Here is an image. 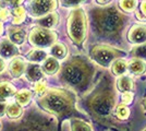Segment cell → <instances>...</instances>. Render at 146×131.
<instances>
[{
    "mask_svg": "<svg viewBox=\"0 0 146 131\" xmlns=\"http://www.w3.org/2000/svg\"><path fill=\"white\" fill-rule=\"evenodd\" d=\"M117 87L122 93L131 92V90L133 87V81H132V79L130 76L122 75L121 78H119V80L117 81Z\"/></svg>",
    "mask_w": 146,
    "mask_h": 131,
    "instance_id": "cell-19",
    "label": "cell"
},
{
    "mask_svg": "<svg viewBox=\"0 0 146 131\" xmlns=\"http://www.w3.org/2000/svg\"><path fill=\"white\" fill-rule=\"evenodd\" d=\"M128 69L132 74L140 75L146 71V63L139 58H134L128 63Z\"/></svg>",
    "mask_w": 146,
    "mask_h": 131,
    "instance_id": "cell-16",
    "label": "cell"
},
{
    "mask_svg": "<svg viewBox=\"0 0 146 131\" xmlns=\"http://www.w3.org/2000/svg\"><path fill=\"white\" fill-rule=\"evenodd\" d=\"M2 32H3V25H2V23L0 22V35L2 34Z\"/></svg>",
    "mask_w": 146,
    "mask_h": 131,
    "instance_id": "cell-38",
    "label": "cell"
},
{
    "mask_svg": "<svg viewBox=\"0 0 146 131\" xmlns=\"http://www.w3.org/2000/svg\"><path fill=\"white\" fill-rule=\"evenodd\" d=\"M3 131H57V120L54 115L33 107L24 117L8 122Z\"/></svg>",
    "mask_w": 146,
    "mask_h": 131,
    "instance_id": "cell-3",
    "label": "cell"
},
{
    "mask_svg": "<svg viewBox=\"0 0 146 131\" xmlns=\"http://www.w3.org/2000/svg\"><path fill=\"white\" fill-rule=\"evenodd\" d=\"M84 0H61V5L63 7H75L82 3Z\"/></svg>",
    "mask_w": 146,
    "mask_h": 131,
    "instance_id": "cell-31",
    "label": "cell"
},
{
    "mask_svg": "<svg viewBox=\"0 0 146 131\" xmlns=\"http://www.w3.org/2000/svg\"><path fill=\"white\" fill-rule=\"evenodd\" d=\"M9 18V12L6 9H0V20L1 21H6Z\"/></svg>",
    "mask_w": 146,
    "mask_h": 131,
    "instance_id": "cell-33",
    "label": "cell"
},
{
    "mask_svg": "<svg viewBox=\"0 0 146 131\" xmlns=\"http://www.w3.org/2000/svg\"><path fill=\"white\" fill-rule=\"evenodd\" d=\"M18 55V48L15 44H13L10 39H2L0 42V56L3 58H12Z\"/></svg>",
    "mask_w": 146,
    "mask_h": 131,
    "instance_id": "cell-12",
    "label": "cell"
},
{
    "mask_svg": "<svg viewBox=\"0 0 146 131\" xmlns=\"http://www.w3.org/2000/svg\"><path fill=\"white\" fill-rule=\"evenodd\" d=\"M71 131H93L90 124L79 118L71 119Z\"/></svg>",
    "mask_w": 146,
    "mask_h": 131,
    "instance_id": "cell-24",
    "label": "cell"
},
{
    "mask_svg": "<svg viewBox=\"0 0 146 131\" xmlns=\"http://www.w3.org/2000/svg\"><path fill=\"white\" fill-rule=\"evenodd\" d=\"M0 130H1V122H0Z\"/></svg>",
    "mask_w": 146,
    "mask_h": 131,
    "instance_id": "cell-40",
    "label": "cell"
},
{
    "mask_svg": "<svg viewBox=\"0 0 146 131\" xmlns=\"http://www.w3.org/2000/svg\"><path fill=\"white\" fill-rule=\"evenodd\" d=\"M24 73L26 75V79L31 82H37L44 78L43 70L36 63H32V65L26 66Z\"/></svg>",
    "mask_w": 146,
    "mask_h": 131,
    "instance_id": "cell-13",
    "label": "cell"
},
{
    "mask_svg": "<svg viewBox=\"0 0 146 131\" xmlns=\"http://www.w3.org/2000/svg\"><path fill=\"white\" fill-rule=\"evenodd\" d=\"M143 106H144V108L146 109V98L144 100H143Z\"/></svg>",
    "mask_w": 146,
    "mask_h": 131,
    "instance_id": "cell-39",
    "label": "cell"
},
{
    "mask_svg": "<svg viewBox=\"0 0 146 131\" xmlns=\"http://www.w3.org/2000/svg\"><path fill=\"white\" fill-rule=\"evenodd\" d=\"M8 36L9 39L15 45H22L25 42L26 33L24 30L19 29V27H8Z\"/></svg>",
    "mask_w": 146,
    "mask_h": 131,
    "instance_id": "cell-14",
    "label": "cell"
},
{
    "mask_svg": "<svg viewBox=\"0 0 146 131\" xmlns=\"http://www.w3.org/2000/svg\"><path fill=\"white\" fill-rule=\"evenodd\" d=\"M145 131H146V130H145Z\"/></svg>",
    "mask_w": 146,
    "mask_h": 131,
    "instance_id": "cell-42",
    "label": "cell"
},
{
    "mask_svg": "<svg viewBox=\"0 0 146 131\" xmlns=\"http://www.w3.org/2000/svg\"><path fill=\"white\" fill-rule=\"evenodd\" d=\"M133 100V94L131 93V92H124V93L122 94V102H123V104H130L131 102Z\"/></svg>",
    "mask_w": 146,
    "mask_h": 131,
    "instance_id": "cell-32",
    "label": "cell"
},
{
    "mask_svg": "<svg viewBox=\"0 0 146 131\" xmlns=\"http://www.w3.org/2000/svg\"><path fill=\"white\" fill-rule=\"evenodd\" d=\"M112 73L116 75H123L128 70V63L123 59H117L112 63Z\"/></svg>",
    "mask_w": 146,
    "mask_h": 131,
    "instance_id": "cell-25",
    "label": "cell"
},
{
    "mask_svg": "<svg viewBox=\"0 0 146 131\" xmlns=\"http://www.w3.org/2000/svg\"><path fill=\"white\" fill-rule=\"evenodd\" d=\"M106 1H107V0H106Z\"/></svg>",
    "mask_w": 146,
    "mask_h": 131,
    "instance_id": "cell-41",
    "label": "cell"
},
{
    "mask_svg": "<svg viewBox=\"0 0 146 131\" xmlns=\"http://www.w3.org/2000/svg\"><path fill=\"white\" fill-rule=\"evenodd\" d=\"M26 58L32 63H42L47 58V53L44 49H33L27 54Z\"/></svg>",
    "mask_w": 146,
    "mask_h": 131,
    "instance_id": "cell-21",
    "label": "cell"
},
{
    "mask_svg": "<svg viewBox=\"0 0 146 131\" xmlns=\"http://www.w3.org/2000/svg\"><path fill=\"white\" fill-rule=\"evenodd\" d=\"M8 3H10L12 7H18L23 0H6Z\"/></svg>",
    "mask_w": 146,
    "mask_h": 131,
    "instance_id": "cell-35",
    "label": "cell"
},
{
    "mask_svg": "<svg viewBox=\"0 0 146 131\" xmlns=\"http://www.w3.org/2000/svg\"><path fill=\"white\" fill-rule=\"evenodd\" d=\"M95 69L87 60L75 57L69 60L61 69L60 80L73 90L83 92L91 85Z\"/></svg>",
    "mask_w": 146,
    "mask_h": 131,
    "instance_id": "cell-2",
    "label": "cell"
},
{
    "mask_svg": "<svg viewBox=\"0 0 146 131\" xmlns=\"http://www.w3.org/2000/svg\"><path fill=\"white\" fill-rule=\"evenodd\" d=\"M59 61L57 60L55 57H47L43 63V67L42 70L46 74H55L56 72L59 70Z\"/></svg>",
    "mask_w": 146,
    "mask_h": 131,
    "instance_id": "cell-15",
    "label": "cell"
},
{
    "mask_svg": "<svg viewBox=\"0 0 146 131\" xmlns=\"http://www.w3.org/2000/svg\"><path fill=\"white\" fill-rule=\"evenodd\" d=\"M6 68V63H5V60L2 58H0V73L3 72V70Z\"/></svg>",
    "mask_w": 146,
    "mask_h": 131,
    "instance_id": "cell-37",
    "label": "cell"
},
{
    "mask_svg": "<svg viewBox=\"0 0 146 131\" xmlns=\"http://www.w3.org/2000/svg\"><path fill=\"white\" fill-rule=\"evenodd\" d=\"M6 107H7V104L6 102H5V100H0V117H2L5 115Z\"/></svg>",
    "mask_w": 146,
    "mask_h": 131,
    "instance_id": "cell-34",
    "label": "cell"
},
{
    "mask_svg": "<svg viewBox=\"0 0 146 131\" xmlns=\"http://www.w3.org/2000/svg\"><path fill=\"white\" fill-rule=\"evenodd\" d=\"M25 20V9L23 7H15L12 11L13 24H21Z\"/></svg>",
    "mask_w": 146,
    "mask_h": 131,
    "instance_id": "cell-26",
    "label": "cell"
},
{
    "mask_svg": "<svg viewBox=\"0 0 146 131\" xmlns=\"http://www.w3.org/2000/svg\"><path fill=\"white\" fill-rule=\"evenodd\" d=\"M141 11L146 17V0H143L141 3Z\"/></svg>",
    "mask_w": 146,
    "mask_h": 131,
    "instance_id": "cell-36",
    "label": "cell"
},
{
    "mask_svg": "<svg viewBox=\"0 0 146 131\" xmlns=\"http://www.w3.org/2000/svg\"><path fill=\"white\" fill-rule=\"evenodd\" d=\"M34 91H35L38 95H43V94L47 91V85H46V82L42 81V80L35 82V85H34Z\"/></svg>",
    "mask_w": 146,
    "mask_h": 131,
    "instance_id": "cell-30",
    "label": "cell"
},
{
    "mask_svg": "<svg viewBox=\"0 0 146 131\" xmlns=\"http://www.w3.org/2000/svg\"><path fill=\"white\" fill-rule=\"evenodd\" d=\"M6 114L9 118L18 119L23 115V109L19 104H9L6 107Z\"/></svg>",
    "mask_w": 146,
    "mask_h": 131,
    "instance_id": "cell-22",
    "label": "cell"
},
{
    "mask_svg": "<svg viewBox=\"0 0 146 131\" xmlns=\"http://www.w3.org/2000/svg\"><path fill=\"white\" fill-rule=\"evenodd\" d=\"M15 94V87L10 82H0V100H6Z\"/></svg>",
    "mask_w": 146,
    "mask_h": 131,
    "instance_id": "cell-20",
    "label": "cell"
},
{
    "mask_svg": "<svg viewBox=\"0 0 146 131\" xmlns=\"http://www.w3.org/2000/svg\"><path fill=\"white\" fill-rule=\"evenodd\" d=\"M26 63L22 57H14L9 63V71L13 78H20L24 73Z\"/></svg>",
    "mask_w": 146,
    "mask_h": 131,
    "instance_id": "cell-11",
    "label": "cell"
},
{
    "mask_svg": "<svg viewBox=\"0 0 146 131\" xmlns=\"http://www.w3.org/2000/svg\"><path fill=\"white\" fill-rule=\"evenodd\" d=\"M68 34L72 42L76 45H82L86 37L87 22L85 13L82 9H75L68 18Z\"/></svg>",
    "mask_w": 146,
    "mask_h": 131,
    "instance_id": "cell-6",
    "label": "cell"
},
{
    "mask_svg": "<svg viewBox=\"0 0 146 131\" xmlns=\"http://www.w3.org/2000/svg\"><path fill=\"white\" fill-rule=\"evenodd\" d=\"M124 15L117 8L109 7L98 10L95 14V24L99 34L104 36H117L124 26Z\"/></svg>",
    "mask_w": 146,
    "mask_h": 131,
    "instance_id": "cell-5",
    "label": "cell"
},
{
    "mask_svg": "<svg viewBox=\"0 0 146 131\" xmlns=\"http://www.w3.org/2000/svg\"><path fill=\"white\" fill-rule=\"evenodd\" d=\"M50 47H51L50 53H51L52 57H55L57 59H63L64 57L67 56V53H68L67 47H66L63 44L57 43V44L51 45Z\"/></svg>",
    "mask_w": 146,
    "mask_h": 131,
    "instance_id": "cell-23",
    "label": "cell"
},
{
    "mask_svg": "<svg viewBox=\"0 0 146 131\" xmlns=\"http://www.w3.org/2000/svg\"><path fill=\"white\" fill-rule=\"evenodd\" d=\"M30 43L39 48H45V47H50L54 45L57 41V34L55 32L50 31L45 27H34L30 33Z\"/></svg>",
    "mask_w": 146,
    "mask_h": 131,
    "instance_id": "cell-7",
    "label": "cell"
},
{
    "mask_svg": "<svg viewBox=\"0 0 146 131\" xmlns=\"http://www.w3.org/2000/svg\"><path fill=\"white\" fill-rule=\"evenodd\" d=\"M116 117L121 120H124V119H128L129 116H130V109L128 108V106L125 104H121L119 106H117L116 108Z\"/></svg>",
    "mask_w": 146,
    "mask_h": 131,
    "instance_id": "cell-28",
    "label": "cell"
},
{
    "mask_svg": "<svg viewBox=\"0 0 146 131\" xmlns=\"http://www.w3.org/2000/svg\"><path fill=\"white\" fill-rule=\"evenodd\" d=\"M14 98L17 104H19L20 106H27L32 100V92L30 90H22L15 94Z\"/></svg>",
    "mask_w": 146,
    "mask_h": 131,
    "instance_id": "cell-18",
    "label": "cell"
},
{
    "mask_svg": "<svg viewBox=\"0 0 146 131\" xmlns=\"http://www.w3.org/2000/svg\"><path fill=\"white\" fill-rule=\"evenodd\" d=\"M120 7L127 12H132L136 8V0H120Z\"/></svg>",
    "mask_w": 146,
    "mask_h": 131,
    "instance_id": "cell-29",
    "label": "cell"
},
{
    "mask_svg": "<svg viewBox=\"0 0 146 131\" xmlns=\"http://www.w3.org/2000/svg\"><path fill=\"white\" fill-rule=\"evenodd\" d=\"M57 8V0H30V12L33 17H44Z\"/></svg>",
    "mask_w": 146,
    "mask_h": 131,
    "instance_id": "cell-9",
    "label": "cell"
},
{
    "mask_svg": "<svg viewBox=\"0 0 146 131\" xmlns=\"http://www.w3.org/2000/svg\"><path fill=\"white\" fill-rule=\"evenodd\" d=\"M58 20H59V17L57 13L50 12L46 15H44L43 18L39 19L37 22H38L39 26L45 27V29H50V27H54L58 23Z\"/></svg>",
    "mask_w": 146,
    "mask_h": 131,
    "instance_id": "cell-17",
    "label": "cell"
},
{
    "mask_svg": "<svg viewBox=\"0 0 146 131\" xmlns=\"http://www.w3.org/2000/svg\"><path fill=\"white\" fill-rule=\"evenodd\" d=\"M39 105L46 112L56 117H63L74 110L75 96L66 90L50 88L40 97Z\"/></svg>",
    "mask_w": 146,
    "mask_h": 131,
    "instance_id": "cell-4",
    "label": "cell"
},
{
    "mask_svg": "<svg viewBox=\"0 0 146 131\" xmlns=\"http://www.w3.org/2000/svg\"><path fill=\"white\" fill-rule=\"evenodd\" d=\"M128 38L131 43L142 44L146 42V25L135 24L129 31Z\"/></svg>",
    "mask_w": 146,
    "mask_h": 131,
    "instance_id": "cell-10",
    "label": "cell"
},
{
    "mask_svg": "<svg viewBox=\"0 0 146 131\" xmlns=\"http://www.w3.org/2000/svg\"><path fill=\"white\" fill-rule=\"evenodd\" d=\"M132 56L139 59H146V43L139 44L137 46L133 47L132 49Z\"/></svg>",
    "mask_w": 146,
    "mask_h": 131,
    "instance_id": "cell-27",
    "label": "cell"
},
{
    "mask_svg": "<svg viewBox=\"0 0 146 131\" xmlns=\"http://www.w3.org/2000/svg\"><path fill=\"white\" fill-rule=\"evenodd\" d=\"M116 102L117 95L111 80L104 75L88 96L86 104L91 115L97 121L109 125L112 121V112L116 107Z\"/></svg>",
    "mask_w": 146,
    "mask_h": 131,
    "instance_id": "cell-1",
    "label": "cell"
},
{
    "mask_svg": "<svg viewBox=\"0 0 146 131\" xmlns=\"http://www.w3.org/2000/svg\"><path fill=\"white\" fill-rule=\"evenodd\" d=\"M91 56L97 63L104 67H108L118 57V51L106 45H97L93 47Z\"/></svg>",
    "mask_w": 146,
    "mask_h": 131,
    "instance_id": "cell-8",
    "label": "cell"
}]
</instances>
